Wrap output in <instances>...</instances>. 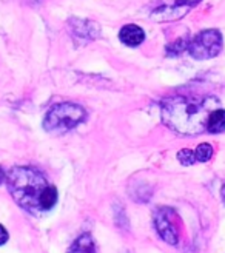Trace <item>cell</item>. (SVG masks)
Returning <instances> with one entry per match:
<instances>
[{
	"instance_id": "1",
	"label": "cell",
	"mask_w": 225,
	"mask_h": 253,
	"mask_svg": "<svg viewBox=\"0 0 225 253\" xmlns=\"http://www.w3.org/2000/svg\"><path fill=\"white\" fill-rule=\"evenodd\" d=\"M216 108H219L216 96L176 94L160 102V118L178 134L196 136L207 131V121Z\"/></svg>"
},
{
	"instance_id": "2",
	"label": "cell",
	"mask_w": 225,
	"mask_h": 253,
	"mask_svg": "<svg viewBox=\"0 0 225 253\" xmlns=\"http://www.w3.org/2000/svg\"><path fill=\"white\" fill-rule=\"evenodd\" d=\"M5 182L12 199L33 214L49 211L57 204V188L34 167H12Z\"/></svg>"
},
{
	"instance_id": "3",
	"label": "cell",
	"mask_w": 225,
	"mask_h": 253,
	"mask_svg": "<svg viewBox=\"0 0 225 253\" xmlns=\"http://www.w3.org/2000/svg\"><path fill=\"white\" fill-rule=\"evenodd\" d=\"M86 118V110L73 102H60L48 110L43 119V128L48 133H67L76 128Z\"/></svg>"
},
{
	"instance_id": "4",
	"label": "cell",
	"mask_w": 225,
	"mask_h": 253,
	"mask_svg": "<svg viewBox=\"0 0 225 253\" xmlns=\"http://www.w3.org/2000/svg\"><path fill=\"white\" fill-rule=\"evenodd\" d=\"M224 48V37L219 30L207 28L194 34L188 41L187 51L196 60H208L216 57Z\"/></svg>"
},
{
	"instance_id": "5",
	"label": "cell",
	"mask_w": 225,
	"mask_h": 253,
	"mask_svg": "<svg viewBox=\"0 0 225 253\" xmlns=\"http://www.w3.org/2000/svg\"><path fill=\"white\" fill-rule=\"evenodd\" d=\"M153 222L157 235L165 243L171 246H178L181 238V221L176 211L170 207H159L154 211Z\"/></svg>"
},
{
	"instance_id": "6",
	"label": "cell",
	"mask_w": 225,
	"mask_h": 253,
	"mask_svg": "<svg viewBox=\"0 0 225 253\" xmlns=\"http://www.w3.org/2000/svg\"><path fill=\"white\" fill-rule=\"evenodd\" d=\"M201 0H164L160 6L154 8L150 14V19L156 23L176 22L185 17Z\"/></svg>"
},
{
	"instance_id": "7",
	"label": "cell",
	"mask_w": 225,
	"mask_h": 253,
	"mask_svg": "<svg viewBox=\"0 0 225 253\" xmlns=\"http://www.w3.org/2000/svg\"><path fill=\"white\" fill-rule=\"evenodd\" d=\"M68 30L70 34L77 41L91 42L101 37V27L97 22L90 19H80V17H71L68 19Z\"/></svg>"
},
{
	"instance_id": "8",
	"label": "cell",
	"mask_w": 225,
	"mask_h": 253,
	"mask_svg": "<svg viewBox=\"0 0 225 253\" xmlns=\"http://www.w3.org/2000/svg\"><path fill=\"white\" fill-rule=\"evenodd\" d=\"M119 41L130 48H137L139 45L144 43L145 41V31L139 27V25L128 23L125 27L120 28L119 31Z\"/></svg>"
},
{
	"instance_id": "9",
	"label": "cell",
	"mask_w": 225,
	"mask_h": 253,
	"mask_svg": "<svg viewBox=\"0 0 225 253\" xmlns=\"http://www.w3.org/2000/svg\"><path fill=\"white\" fill-rule=\"evenodd\" d=\"M67 253H96V246L93 238L88 233L80 235L76 241L71 244Z\"/></svg>"
},
{
	"instance_id": "10",
	"label": "cell",
	"mask_w": 225,
	"mask_h": 253,
	"mask_svg": "<svg viewBox=\"0 0 225 253\" xmlns=\"http://www.w3.org/2000/svg\"><path fill=\"white\" fill-rule=\"evenodd\" d=\"M207 131L213 134L225 131V110L224 108H216L210 115L207 121Z\"/></svg>"
},
{
	"instance_id": "11",
	"label": "cell",
	"mask_w": 225,
	"mask_h": 253,
	"mask_svg": "<svg viewBox=\"0 0 225 253\" xmlns=\"http://www.w3.org/2000/svg\"><path fill=\"white\" fill-rule=\"evenodd\" d=\"M188 41L190 39H185V37H179L178 41H174L173 43L167 45V56H179L184 51H187V46H188Z\"/></svg>"
},
{
	"instance_id": "12",
	"label": "cell",
	"mask_w": 225,
	"mask_h": 253,
	"mask_svg": "<svg viewBox=\"0 0 225 253\" xmlns=\"http://www.w3.org/2000/svg\"><path fill=\"white\" fill-rule=\"evenodd\" d=\"M194 155H196V161L208 162L211 158H213V147L210 144H201V145H197Z\"/></svg>"
},
{
	"instance_id": "13",
	"label": "cell",
	"mask_w": 225,
	"mask_h": 253,
	"mask_svg": "<svg viewBox=\"0 0 225 253\" xmlns=\"http://www.w3.org/2000/svg\"><path fill=\"white\" fill-rule=\"evenodd\" d=\"M178 161L182 164V166H185V167H190V166H193L194 162H197L194 151L188 150V148H184V150L179 151V153H178Z\"/></svg>"
},
{
	"instance_id": "14",
	"label": "cell",
	"mask_w": 225,
	"mask_h": 253,
	"mask_svg": "<svg viewBox=\"0 0 225 253\" xmlns=\"http://www.w3.org/2000/svg\"><path fill=\"white\" fill-rule=\"evenodd\" d=\"M8 238H9V235H8V232H6V229H5V227H3L2 224H0V246L6 244Z\"/></svg>"
},
{
	"instance_id": "15",
	"label": "cell",
	"mask_w": 225,
	"mask_h": 253,
	"mask_svg": "<svg viewBox=\"0 0 225 253\" xmlns=\"http://www.w3.org/2000/svg\"><path fill=\"white\" fill-rule=\"evenodd\" d=\"M6 181V173L3 171V169L0 167V184H3Z\"/></svg>"
},
{
	"instance_id": "16",
	"label": "cell",
	"mask_w": 225,
	"mask_h": 253,
	"mask_svg": "<svg viewBox=\"0 0 225 253\" xmlns=\"http://www.w3.org/2000/svg\"><path fill=\"white\" fill-rule=\"evenodd\" d=\"M221 198H222L224 204H225V184H224V185H222V188H221Z\"/></svg>"
}]
</instances>
